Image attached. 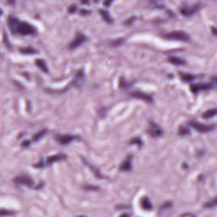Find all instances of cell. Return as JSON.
I'll list each match as a JSON object with an SVG mask.
<instances>
[{
	"label": "cell",
	"mask_w": 217,
	"mask_h": 217,
	"mask_svg": "<svg viewBox=\"0 0 217 217\" xmlns=\"http://www.w3.org/2000/svg\"><path fill=\"white\" fill-rule=\"evenodd\" d=\"M131 144H138L140 147L143 145V141L139 138H134L131 140Z\"/></svg>",
	"instance_id": "484cf974"
},
{
	"label": "cell",
	"mask_w": 217,
	"mask_h": 217,
	"mask_svg": "<svg viewBox=\"0 0 217 217\" xmlns=\"http://www.w3.org/2000/svg\"><path fill=\"white\" fill-rule=\"evenodd\" d=\"M182 216H193V215H192V214H184V215H182Z\"/></svg>",
	"instance_id": "8d00e7d4"
},
{
	"label": "cell",
	"mask_w": 217,
	"mask_h": 217,
	"mask_svg": "<svg viewBox=\"0 0 217 217\" xmlns=\"http://www.w3.org/2000/svg\"><path fill=\"white\" fill-rule=\"evenodd\" d=\"M132 156L129 155L122 162V164L121 165L120 170L121 171H131L132 168Z\"/></svg>",
	"instance_id": "7c38bea8"
},
{
	"label": "cell",
	"mask_w": 217,
	"mask_h": 217,
	"mask_svg": "<svg viewBox=\"0 0 217 217\" xmlns=\"http://www.w3.org/2000/svg\"><path fill=\"white\" fill-rule=\"evenodd\" d=\"M110 4H111V2H105V3H104L105 5H110Z\"/></svg>",
	"instance_id": "d590c367"
},
{
	"label": "cell",
	"mask_w": 217,
	"mask_h": 217,
	"mask_svg": "<svg viewBox=\"0 0 217 217\" xmlns=\"http://www.w3.org/2000/svg\"><path fill=\"white\" fill-rule=\"evenodd\" d=\"M190 134V131L186 127H180L179 129V135L181 136H186V135H188Z\"/></svg>",
	"instance_id": "d4e9b609"
},
{
	"label": "cell",
	"mask_w": 217,
	"mask_h": 217,
	"mask_svg": "<svg viewBox=\"0 0 217 217\" xmlns=\"http://www.w3.org/2000/svg\"><path fill=\"white\" fill-rule=\"evenodd\" d=\"M90 11L88 10H81V15H88V14H89Z\"/></svg>",
	"instance_id": "1f68e13d"
},
{
	"label": "cell",
	"mask_w": 217,
	"mask_h": 217,
	"mask_svg": "<svg viewBox=\"0 0 217 217\" xmlns=\"http://www.w3.org/2000/svg\"><path fill=\"white\" fill-rule=\"evenodd\" d=\"M20 52L24 54H37L38 50H36L35 49L32 48V47H26V48H22L20 49Z\"/></svg>",
	"instance_id": "ffe728a7"
},
{
	"label": "cell",
	"mask_w": 217,
	"mask_h": 217,
	"mask_svg": "<svg viewBox=\"0 0 217 217\" xmlns=\"http://www.w3.org/2000/svg\"><path fill=\"white\" fill-rule=\"evenodd\" d=\"M211 30H212V32H213V34H214V35L216 36V27H215V26H212Z\"/></svg>",
	"instance_id": "e575fe53"
},
{
	"label": "cell",
	"mask_w": 217,
	"mask_h": 217,
	"mask_svg": "<svg viewBox=\"0 0 217 217\" xmlns=\"http://www.w3.org/2000/svg\"><path fill=\"white\" fill-rule=\"evenodd\" d=\"M163 37L170 40H177V41L186 42V43H188L191 41V38L188 33H187L184 31H174L172 32L165 34Z\"/></svg>",
	"instance_id": "6da1fadb"
},
{
	"label": "cell",
	"mask_w": 217,
	"mask_h": 217,
	"mask_svg": "<svg viewBox=\"0 0 217 217\" xmlns=\"http://www.w3.org/2000/svg\"><path fill=\"white\" fill-rule=\"evenodd\" d=\"M65 159H66V155H65V154H54V155H50L46 159L44 166H49V165H52L53 163L60 161V160H65Z\"/></svg>",
	"instance_id": "30bf717a"
},
{
	"label": "cell",
	"mask_w": 217,
	"mask_h": 217,
	"mask_svg": "<svg viewBox=\"0 0 217 217\" xmlns=\"http://www.w3.org/2000/svg\"><path fill=\"white\" fill-rule=\"evenodd\" d=\"M131 96L136 98V99H138L141 100H143L147 103H152L153 102V98L152 96L149 94H147L145 93H142V92H133L131 93Z\"/></svg>",
	"instance_id": "8fae6325"
},
{
	"label": "cell",
	"mask_w": 217,
	"mask_h": 217,
	"mask_svg": "<svg viewBox=\"0 0 217 217\" xmlns=\"http://www.w3.org/2000/svg\"><path fill=\"white\" fill-rule=\"evenodd\" d=\"M172 206V203L171 202H166V203H165V204H163V205L160 207V210H166V209H170L171 207Z\"/></svg>",
	"instance_id": "83f0119b"
},
{
	"label": "cell",
	"mask_w": 217,
	"mask_h": 217,
	"mask_svg": "<svg viewBox=\"0 0 217 217\" xmlns=\"http://www.w3.org/2000/svg\"><path fill=\"white\" fill-rule=\"evenodd\" d=\"M84 188L87 190H90V191H96L97 189H99L98 187H94V186H85Z\"/></svg>",
	"instance_id": "f1b7e54d"
},
{
	"label": "cell",
	"mask_w": 217,
	"mask_h": 217,
	"mask_svg": "<svg viewBox=\"0 0 217 217\" xmlns=\"http://www.w3.org/2000/svg\"><path fill=\"white\" fill-rule=\"evenodd\" d=\"M13 182L15 184H18V185H24V186H26L29 188H32L34 184L33 180L26 175H20L14 179Z\"/></svg>",
	"instance_id": "277c9868"
},
{
	"label": "cell",
	"mask_w": 217,
	"mask_h": 217,
	"mask_svg": "<svg viewBox=\"0 0 217 217\" xmlns=\"http://www.w3.org/2000/svg\"><path fill=\"white\" fill-rule=\"evenodd\" d=\"M181 77L182 78V80L185 81L186 82H192L196 78V77L193 76V75H192V74H181Z\"/></svg>",
	"instance_id": "7402d4cb"
},
{
	"label": "cell",
	"mask_w": 217,
	"mask_h": 217,
	"mask_svg": "<svg viewBox=\"0 0 217 217\" xmlns=\"http://www.w3.org/2000/svg\"><path fill=\"white\" fill-rule=\"evenodd\" d=\"M82 160H83V161H84V164H85V165H87L88 166H89L90 167V169L92 170V171H93V172L94 173V175H95V176H96V177H98V178H99V179L105 178V177H104V176H103V175H102V174H101V173L99 172V170H98L97 168H95V167L93 166L92 165H90L89 162L87 161V160H86L84 159L83 157H82Z\"/></svg>",
	"instance_id": "2e32d148"
},
{
	"label": "cell",
	"mask_w": 217,
	"mask_h": 217,
	"mask_svg": "<svg viewBox=\"0 0 217 217\" xmlns=\"http://www.w3.org/2000/svg\"><path fill=\"white\" fill-rule=\"evenodd\" d=\"M148 132L150 134L151 137H153V138H160L163 135V131L161 128L153 121H150V127L149 128Z\"/></svg>",
	"instance_id": "52a82bcc"
},
{
	"label": "cell",
	"mask_w": 217,
	"mask_h": 217,
	"mask_svg": "<svg viewBox=\"0 0 217 217\" xmlns=\"http://www.w3.org/2000/svg\"><path fill=\"white\" fill-rule=\"evenodd\" d=\"M119 86H120V88H121V89H127V88H129L131 87V84H129L128 82H127L125 81L124 78H121Z\"/></svg>",
	"instance_id": "603a6c76"
},
{
	"label": "cell",
	"mask_w": 217,
	"mask_h": 217,
	"mask_svg": "<svg viewBox=\"0 0 217 217\" xmlns=\"http://www.w3.org/2000/svg\"><path fill=\"white\" fill-rule=\"evenodd\" d=\"M199 4H194L193 6H182L180 9V12L181 14L184 15V16L189 17L192 16L193 15H194L196 12L199 10Z\"/></svg>",
	"instance_id": "8992f818"
},
{
	"label": "cell",
	"mask_w": 217,
	"mask_h": 217,
	"mask_svg": "<svg viewBox=\"0 0 217 217\" xmlns=\"http://www.w3.org/2000/svg\"><path fill=\"white\" fill-rule=\"evenodd\" d=\"M36 65L38 66V68L40 70H42L43 72L48 73L49 72V69H48V66L46 65V62L43 60H40V59H38L36 60Z\"/></svg>",
	"instance_id": "e0dca14e"
},
{
	"label": "cell",
	"mask_w": 217,
	"mask_h": 217,
	"mask_svg": "<svg viewBox=\"0 0 217 217\" xmlns=\"http://www.w3.org/2000/svg\"><path fill=\"white\" fill-rule=\"evenodd\" d=\"M99 13H100L101 16L103 17V19L105 21V22L109 23V24H111L113 22V20H112L111 16L110 15L109 12H107L104 10H99Z\"/></svg>",
	"instance_id": "d6986e66"
},
{
	"label": "cell",
	"mask_w": 217,
	"mask_h": 217,
	"mask_svg": "<svg viewBox=\"0 0 217 217\" xmlns=\"http://www.w3.org/2000/svg\"><path fill=\"white\" fill-rule=\"evenodd\" d=\"M213 88V85L211 83H198V84H193L191 85L190 90L193 93H198L200 91H205V90H209Z\"/></svg>",
	"instance_id": "ba28073f"
},
{
	"label": "cell",
	"mask_w": 217,
	"mask_h": 217,
	"mask_svg": "<svg viewBox=\"0 0 217 217\" xmlns=\"http://www.w3.org/2000/svg\"><path fill=\"white\" fill-rule=\"evenodd\" d=\"M47 132V130L46 129H43V130H42V131H40L38 132L37 134H35L33 136V138H32V141L34 142H37V141H38L40 138H42L43 136H44L45 134Z\"/></svg>",
	"instance_id": "44dd1931"
},
{
	"label": "cell",
	"mask_w": 217,
	"mask_h": 217,
	"mask_svg": "<svg viewBox=\"0 0 217 217\" xmlns=\"http://www.w3.org/2000/svg\"><path fill=\"white\" fill-rule=\"evenodd\" d=\"M20 22L19 20L17 19L16 17L14 16H10L8 19V24H9V27L10 30L13 34H15V30H16L17 25L18 23Z\"/></svg>",
	"instance_id": "4fadbf2b"
},
{
	"label": "cell",
	"mask_w": 217,
	"mask_h": 217,
	"mask_svg": "<svg viewBox=\"0 0 217 217\" xmlns=\"http://www.w3.org/2000/svg\"><path fill=\"white\" fill-rule=\"evenodd\" d=\"M168 60H169V62H171V64L176 65H183L186 64V61L184 60L179 58V57H176V56H171V57H169L168 58Z\"/></svg>",
	"instance_id": "9a60e30c"
},
{
	"label": "cell",
	"mask_w": 217,
	"mask_h": 217,
	"mask_svg": "<svg viewBox=\"0 0 217 217\" xmlns=\"http://www.w3.org/2000/svg\"><path fill=\"white\" fill-rule=\"evenodd\" d=\"M4 215H7V216H11V215H14V213H12V212H9V211H7L4 213V211H1V213H0V216H4Z\"/></svg>",
	"instance_id": "f546056e"
},
{
	"label": "cell",
	"mask_w": 217,
	"mask_h": 217,
	"mask_svg": "<svg viewBox=\"0 0 217 217\" xmlns=\"http://www.w3.org/2000/svg\"><path fill=\"white\" fill-rule=\"evenodd\" d=\"M133 20H135V17H132V18H131V19L127 20L128 21H127V22H126V24H130V23L132 22V21H133Z\"/></svg>",
	"instance_id": "836d02e7"
},
{
	"label": "cell",
	"mask_w": 217,
	"mask_h": 217,
	"mask_svg": "<svg viewBox=\"0 0 217 217\" xmlns=\"http://www.w3.org/2000/svg\"><path fill=\"white\" fill-rule=\"evenodd\" d=\"M141 207L145 210H153V205L151 204V201L147 197H144L141 199Z\"/></svg>",
	"instance_id": "5bb4252c"
},
{
	"label": "cell",
	"mask_w": 217,
	"mask_h": 217,
	"mask_svg": "<svg viewBox=\"0 0 217 217\" xmlns=\"http://www.w3.org/2000/svg\"><path fill=\"white\" fill-rule=\"evenodd\" d=\"M216 108H213L210 109L209 110H206L204 113L202 114V117L204 118V119H210V118H213L216 115Z\"/></svg>",
	"instance_id": "ac0fdd59"
},
{
	"label": "cell",
	"mask_w": 217,
	"mask_h": 217,
	"mask_svg": "<svg viewBox=\"0 0 217 217\" xmlns=\"http://www.w3.org/2000/svg\"><path fill=\"white\" fill-rule=\"evenodd\" d=\"M124 42H125V39L124 38H119L116 39V40H113L110 43V44L113 47H118V46H121L122 43H124Z\"/></svg>",
	"instance_id": "cb8c5ba5"
},
{
	"label": "cell",
	"mask_w": 217,
	"mask_h": 217,
	"mask_svg": "<svg viewBox=\"0 0 217 217\" xmlns=\"http://www.w3.org/2000/svg\"><path fill=\"white\" fill-rule=\"evenodd\" d=\"M87 41H88V38H87L83 33L79 32V33H77V35L76 38L74 39L72 42H71V43L70 44V47H69V48H70L71 50H74V49H77L79 46L83 44L84 43H86Z\"/></svg>",
	"instance_id": "5b68a950"
},
{
	"label": "cell",
	"mask_w": 217,
	"mask_h": 217,
	"mask_svg": "<svg viewBox=\"0 0 217 217\" xmlns=\"http://www.w3.org/2000/svg\"><path fill=\"white\" fill-rule=\"evenodd\" d=\"M75 139H79V138L77 136H74V135H57L56 136V140L62 145L68 144Z\"/></svg>",
	"instance_id": "9c48e42d"
},
{
	"label": "cell",
	"mask_w": 217,
	"mask_h": 217,
	"mask_svg": "<svg viewBox=\"0 0 217 217\" xmlns=\"http://www.w3.org/2000/svg\"><path fill=\"white\" fill-rule=\"evenodd\" d=\"M77 10V5H71L70 7V9H69V12L70 13H73V12H75Z\"/></svg>",
	"instance_id": "4dcf8cb0"
},
{
	"label": "cell",
	"mask_w": 217,
	"mask_h": 217,
	"mask_svg": "<svg viewBox=\"0 0 217 217\" xmlns=\"http://www.w3.org/2000/svg\"><path fill=\"white\" fill-rule=\"evenodd\" d=\"M216 205V199L215 198L214 199L210 202H208V203H206L205 204H204V207L206 208H212V207H215V206Z\"/></svg>",
	"instance_id": "4316f807"
},
{
	"label": "cell",
	"mask_w": 217,
	"mask_h": 217,
	"mask_svg": "<svg viewBox=\"0 0 217 217\" xmlns=\"http://www.w3.org/2000/svg\"><path fill=\"white\" fill-rule=\"evenodd\" d=\"M188 125L191 126L192 127H193L198 132H202V133H206V132H210L215 129V126L214 125H204L201 123L198 122V121H189Z\"/></svg>",
	"instance_id": "3957f363"
},
{
	"label": "cell",
	"mask_w": 217,
	"mask_h": 217,
	"mask_svg": "<svg viewBox=\"0 0 217 217\" xmlns=\"http://www.w3.org/2000/svg\"><path fill=\"white\" fill-rule=\"evenodd\" d=\"M36 32H37V30L33 26H32L31 24L27 22H24V21L18 23L16 30H15V33H19L23 36L33 35Z\"/></svg>",
	"instance_id": "7a4b0ae2"
},
{
	"label": "cell",
	"mask_w": 217,
	"mask_h": 217,
	"mask_svg": "<svg viewBox=\"0 0 217 217\" xmlns=\"http://www.w3.org/2000/svg\"><path fill=\"white\" fill-rule=\"evenodd\" d=\"M29 144H30V142H29V141H25V142H23L22 146H24V147H26V146H28Z\"/></svg>",
	"instance_id": "d6a6232c"
}]
</instances>
